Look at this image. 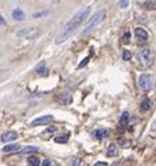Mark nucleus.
<instances>
[{"label":"nucleus","mask_w":156,"mask_h":166,"mask_svg":"<svg viewBox=\"0 0 156 166\" xmlns=\"http://www.w3.org/2000/svg\"><path fill=\"white\" fill-rule=\"evenodd\" d=\"M90 10H92L90 6H86V7H83V9L79 10L78 13L75 14L73 17L65 24L63 28L58 32V35H56V38H55L56 44H62V42L66 41V40H68V38L70 37V35H72V34H73L79 27H80V24L86 20V17H87L89 13H90Z\"/></svg>","instance_id":"1"},{"label":"nucleus","mask_w":156,"mask_h":166,"mask_svg":"<svg viewBox=\"0 0 156 166\" xmlns=\"http://www.w3.org/2000/svg\"><path fill=\"white\" fill-rule=\"evenodd\" d=\"M104 17H106V11L104 10H100V11H97L96 14H93V17H90V20H89V23L84 25V28L82 30V32H80V35L82 37H84V35H87L89 32L92 31L94 27H97L99 24L104 20Z\"/></svg>","instance_id":"2"},{"label":"nucleus","mask_w":156,"mask_h":166,"mask_svg":"<svg viewBox=\"0 0 156 166\" xmlns=\"http://www.w3.org/2000/svg\"><path fill=\"white\" fill-rule=\"evenodd\" d=\"M138 59L142 65H149L153 61V54L149 48H142L141 51L138 52Z\"/></svg>","instance_id":"3"},{"label":"nucleus","mask_w":156,"mask_h":166,"mask_svg":"<svg viewBox=\"0 0 156 166\" xmlns=\"http://www.w3.org/2000/svg\"><path fill=\"white\" fill-rule=\"evenodd\" d=\"M152 86H153V79H152V76L149 73H145L139 78V87H141V90L148 92V90L152 89Z\"/></svg>","instance_id":"4"},{"label":"nucleus","mask_w":156,"mask_h":166,"mask_svg":"<svg viewBox=\"0 0 156 166\" xmlns=\"http://www.w3.org/2000/svg\"><path fill=\"white\" fill-rule=\"evenodd\" d=\"M38 34H40L38 28H24V30H21V31L17 34V35H19V37H25L27 40H34Z\"/></svg>","instance_id":"5"},{"label":"nucleus","mask_w":156,"mask_h":166,"mask_svg":"<svg viewBox=\"0 0 156 166\" xmlns=\"http://www.w3.org/2000/svg\"><path fill=\"white\" fill-rule=\"evenodd\" d=\"M135 37H137V40L139 42H145V41H148V32L143 30V28H141V27H138V28H135Z\"/></svg>","instance_id":"6"},{"label":"nucleus","mask_w":156,"mask_h":166,"mask_svg":"<svg viewBox=\"0 0 156 166\" xmlns=\"http://www.w3.org/2000/svg\"><path fill=\"white\" fill-rule=\"evenodd\" d=\"M17 138H19V134L16 131H7V132H4L1 135V141L3 142H11V141H16Z\"/></svg>","instance_id":"7"},{"label":"nucleus","mask_w":156,"mask_h":166,"mask_svg":"<svg viewBox=\"0 0 156 166\" xmlns=\"http://www.w3.org/2000/svg\"><path fill=\"white\" fill-rule=\"evenodd\" d=\"M54 120L52 115H44V117H40V118H35L32 121V125H44V124H48L51 121Z\"/></svg>","instance_id":"8"},{"label":"nucleus","mask_w":156,"mask_h":166,"mask_svg":"<svg viewBox=\"0 0 156 166\" xmlns=\"http://www.w3.org/2000/svg\"><path fill=\"white\" fill-rule=\"evenodd\" d=\"M58 103L60 104H70L72 103V96L69 93H62L58 96Z\"/></svg>","instance_id":"9"},{"label":"nucleus","mask_w":156,"mask_h":166,"mask_svg":"<svg viewBox=\"0 0 156 166\" xmlns=\"http://www.w3.org/2000/svg\"><path fill=\"white\" fill-rule=\"evenodd\" d=\"M11 16H13V19L17 20V21H23L24 17H25V16H24V11L21 9H14Z\"/></svg>","instance_id":"10"},{"label":"nucleus","mask_w":156,"mask_h":166,"mask_svg":"<svg viewBox=\"0 0 156 166\" xmlns=\"http://www.w3.org/2000/svg\"><path fill=\"white\" fill-rule=\"evenodd\" d=\"M128 123H129V113L128 111H124L121 114V118H119V127H127Z\"/></svg>","instance_id":"11"},{"label":"nucleus","mask_w":156,"mask_h":166,"mask_svg":"<svg viewBox=\"0 0 156 166\" xmlns=\"http://www.w3.org/2000/svg\"><path fill=\"white\" fill-rule=\"evenodd\" d=\"M17 151H21L20 149V145L19 144H13V145H7V147L3 148V152L6 153H10V152H17Z\"/></svg>","instance_id":"12"},{"label":"nucleus","mask_w":156,"mask_h":166,"mask_svg":"<svg viewBox=\"0 0 156 166\" xmlns=\"http://www.w3.org/2000/svg\"><path fill=\"white\" fill-rule=\"evenodd\" d=\"M107 135H108V129H96V131H94V137H96L97 139L106 138Z\"/></svg>","instance_id":"13"},{"label":"nucleus","mask_w":156,"mask_h":166,"mask_svg":"<svg viewBox=\"0 0 156 166\" xmlns=\"http://www.w3.org/2000/svg\"><path fill=\"white\" fill-rule=\"evenodd\" d=\"M28 166H40L41 161L38 156H28V161H27Z\"/></svg>","instance_id":"14"},{"label":"nucleus","mask_w":156,"mask_h":166,"mask_svg":"<svg viewBox=\"0 0 156 166\" xmlns=\"http://www.w3.org/2000/svg\"><path fill=\"white\" fill-rule=\"evenodd\" d=\"M40 149H38L37 147H25L23 148L21 151H20V153H23V155H28V153H32V152H38Z\"/></svg>","instance_id":"15"},{"label":"nucleus","mask_w":156,"mask_h":166,"mask_svg":"<svg viewBox=\"0 0 156 166\" xmlns=\"http://www.w3.org/2000/svg\"><path fill=\"white\" fill-rule=\"evenodd\" d=\"M37 73L40 75V76H48L49 70H48V68H46L45 65H40L37 68Z\"/></svg>","instance_id":"16"},{"label":"nucleus","mask_w":156,"mask_h":166,"mask_svg":"<svg viewBox=\"0 0 156 166\" xmlns=\"http://www.w3.org/2000/svg\"><path fill=\"white\" fill-rule=\"evenodd\" d=\"M106 153H107V156L114 158V156H117V153H118V149H117V147H115V145H110Z\"/></svg>","instance_id":"17"},{"label":"nucleus","mask_w":156,"mask_h":166,"mask_svg":"<svg viewBox=\"0 0 156 166\" xmlns=\"http://www.w3.org/2000/svg\"><path fill=\"white\" fill-rule=\"evenodd\" d=\"M141 107H142V110H149V108H151L152 107V102L151 100H149V99H143L142 102H141Z\"/></svg>","instance_id":"18"},{"label":"nucleus","mask_w":156,"mask_h":166,"mask_svg":"<svg viewBox=\"0 0 156 166\" xmlns=\"http://www.w3.org/2000/svg\"><path fill=\"white\" fill-rule=\"evenodd\" d=\"M69 139V135H60V137H56L55 142L56 144H66Z\"/></svg>","instance_id":"19"},{"label":"nucleus","mask_w":156,"mask_h":166,"mask_svg":"<svg viewBox=\"0 0 156 166\" xmlns=\"http://www.w3.org/2000/svg\"><path fill=\"white\" fill-rule=\"evenodd\" d=\"M89 61H90V56H86V58H84V59H83L82 62L78 65V69H82L83 66H86V65L89 64Z\"/></svg>","instance_id":"20"},{"label":"nucleus","mask_w":156,"mask_h":166,"mask_svg":"<svg viewBox=\"0 0 156 166\" xmlns=\"http://www.w3.org/2000/svg\"><path fill=\"white\" fill-rule=\"evenodd\" d=\"M131 56H132V54H131L129 51L122 52V59H124V61H129V59H131Z\"/></svg>","instance_id":"21"},{"label":"nucleus","mask_w":156,"mask_h":166,"mask_svg":"<svg viewBox=\"0 0 156 166\" xmlns=\"http://www.w3.org/2000/svg\"><path fill=\"white\" fill-rule=\"evenodd\" d=\"M70 165H72V166H80V165H82V159H80V158H76V159L72 161Z\"/></svg>","instance_id":"22"},{"label":"nucleus","mask_w":156,"mask_h":166,"mask_svg":"<svg viewBox=\"0 0 156 166\" xmlns=\"http://www.w3.org/2000/svg\"><path fill=\"white\" fill-rule=\"evenodd\" d=\"M122 40H124V42H128L129 40H131V34H129V31H125L124 32V37H122Z\"/></svg>","instance_id":"23"},{"label":"nucleus","mask_w":156,"mask_h":166,"mask_svg":"<svg viewBox=\"0 0 156 166\" xmlns=\"http://www.w3.org/2000/svg\"><path fill=\"white\" fill-rule=\"evenodd\" d=\"M42 166H55V165H54V162H52V161H49V159H46V161H44V162H42Z\"/></svg>","instance_id":"24"},{"label":"nucleus","mask_w":156,"mask_h":166,"mask_svg":"<svg viewBox=\"0 0 156 166\" xmlns=\"http://www.w3.org/2000/svg\"><path fill=\"white\" fill-rule=\"evenodd\" d=\"M45 14H48V11H41V13H35V14H34V17H35V19H40V17L45 16Z\"/></svg>","instance_id":"25"},{"label":"nucleus","mask_w":156,"mask_h":166,"mask_svg":"<svg viewBox=\"0 0 156 166\" xmlns=\"http://www.w3.org/2000/svg\"><path fill=\"white\" fill-rule=\"evenodd\" d=\"M129 4V1H118V6L119 7H127Z\"/></svg>","instance_id":"26"},{"label":"nucleus","mask_w":156,"mask_h":166,"mask_svg":"<svg viewBox=\"0 0 156 166\" xmlns=\"http://www.w3.org/2000/svg\"><path fill=\"white\" fill-rule=\"evenodd\" d=\"M46 131H48V132H55L56 127H48V128H46Z\"/></svg>","instance_id":"27"},{"label":"nucleus","mask_w":156,"mask_h":166,"mask_svg":"<svg viewBox=\"0 0 156 166\" xmlns=\"http://www.w3.org/2000/svg\"><path fill=\"white\" fill-rule=\"evenodd\" d=\"M94 166H107V163H104V162H97Z\"/></svg>","instance_id":"28"},{"label":"nucleus","mask_w":156,"mask_h":166,"mask_svg":"<svg viewBox=\"0 0 156 166\" xmlns=\"http://www.w3.org/2000/svg\"><path fill=\"white\" fill-rule=\"evenodd\" d=\"M0 21H1V24H6L4 19H3V16H0Z\"/></svg>","instance_id":"29"}]
</instances>
